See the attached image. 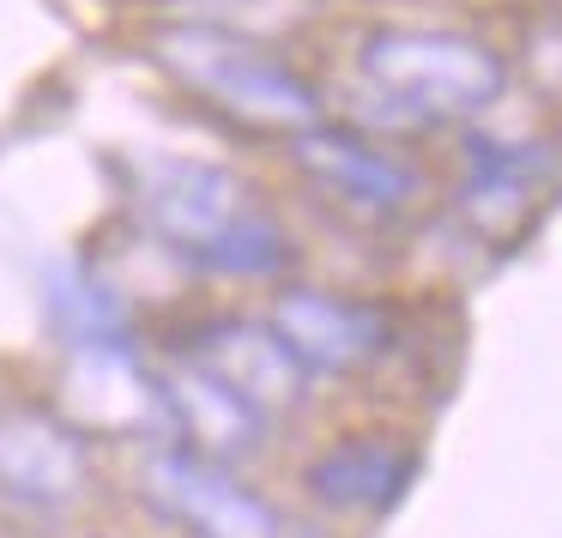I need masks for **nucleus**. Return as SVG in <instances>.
<instances>
[{
    "instance_id": "nucleus-13",
    "label": "nucleus",
    "mask_w": 562,
    "mask_h": 538,
    "mask_svg": "<svg viewBox=\"0 0 562 538\" xmlns=\"http://www.w3.org/2000/svg\"><path fill=\"white\" fill-rule=\"evenodd\" d=\"M49 315L61 321L67 351H86V345H134L127 303L91 267H74V260L49 272Z\"/></svg>"
},
{
    "instance_id": "nucleus-7",
    "label": "nucleus",
    "mask_w": 562,
    "mask_h": 538,
    "mask_svg": "<svg viewBox=\"0 0 562 538\" xmlns=\"http://www.w3.org/2000/svg\"><path fill=\"white\" fill-rule=\"evenodd\" d=\"M417 448L393 429H345L303 460V496L339 520H381L405 502Z\"/></svg>"
},
{
    "instance_id": "nucleus-5",
    "label": "nucleus",
    "mask_w": 562,
    "mask_h": 538,
    "mask_svg": "<svg viewBox=\"0 0 562 538\" xmlns=\"http://www.w3.org/2000/svg\"><path fill=\"white\" fill-rule=\"evenodd\" d=\"M267 327L284 339V351L303 363L308 381L321 376H369L400 351V321L393 309L369 296H339L327 284H284L267 309Z\"/></svg>"
},
{
    "instance_id": "nucleus-10",
    "label": "nucleus",
    "mask_w": 562,
    "mask_h": 538,
    "mask_svg": "<svg viewBox=\"0 0 562 538\" xmlns=\"http://www.w3.org/2000/svg\"><path fill=\"white\" fill-rule=\"evenodd\" d=\"M291 164L315 188L339 194L351 212H363V218H400V212H412L424 200V176L405 158L381 152L375 139L351 134V127L315 122L303 134H291Z\"/></svg>"
},
{
    "instance_id": "nucleus-6",
    "label": "nucleus",
    "mask_w": 562,
    "mask_h": 538,
    "mask_svg": "<svg viewBox=\"0 0 562 538\" xmlns=\"http://www.w3.org/2000/svg\"><path fill=\"white\" fill-rule=\"evenodd\" d=\"M91 496V436L55 405H0V502L19 514H67Z\"/></svg>"
},
{
    "instance_id": "nucleus-2",
    "label": "nucleus",
    "mask_w": 562,
    "mask_h": 538,
    "mask_svg": "<svg viewBox=\"0 0 562 538\" xmlns=\"http://www.w3.org/2000/svg\"><path fill=\"white\" fill-rule=\"evenodd\" d=\"M151 55L176 86L206 98L231 122L267 127V134H303L321 122V91L267 43L231 25H164L151 37Z\"/></svg>"
},
{
    "instance_id": "nucleus-11",
    "label": "nucleus",
    "mask_w": 562,
    "mask_h": 538,
    "mask_svg": "<svg viewBox=\"0 0 562 538\" xmlns=\"http://www.w3.org/2000/svg\"><path fill=\"white\" fill-rule=\"evenodd\" d=\"M158 405H164V441L188 453H206L218 466H243L267 448L272 424L243 405L218 376H206L200 363L176 357L170 369H158Z\"/></svg>"
},
{
    "instance_id": "nucleus-9",
    "label": "nucleus",
    "mask_w": 562,
    "mask_h": 538,
    "mask_svg": "<svg viewBox=\"0 0 562 538\" xmlns=\"http://www.w3.org/2000/svg\"><path fill=\"white\" fill-rule=\"evenodd\" d=\"M74 429L127 441H164V405H158V369L139 363L134 345H86L67 351V400L55 405Z\"/></svg>"
},
{
    "instance_id": "nucleus-14",
    "label": "nucleus",
    "mask_w": 562,
    "mask_h": 538,
    "mask_svg": "<svg viewBox=\"0 0 562 538\" xmlns=\"http://www.w3.org/2000/svg\"><path fill=\"white\" fill-rule=\"evenodd\" d=\"M520 61H526V74L538 79V91L562 98V13H557V7H550L544 19H532V25H526Z\"/></svg>"
},
{
    "instance_id": "nucleus-8",
    "label": "nucleus",
    "mask_w": 562,
    "mask_h": 538,
    "mask_svg": "<svg viewBox=\"0 0 562 538\" xmlns=\"http://www.w3.org/2000/svg\"><path fill=\"white\" fill-rule=\"evenodd\" d=\"M188 363H200L206 376H218L224 388L236 393L243 405H255L272 429L284 417H296L308 405V388L315 381L303 376L284 339L267 327V321H248V315H224V321H206L194 327V345H188Z\"/></svg>"
},
{
    "instance_id": "nucleus-4",
    "label": "nucleus",
    "mask_w": 562,
    "mask_h": 538,
    "mask_svg": "<svg viewBox=\"0 0 562 538\" xmlns=\"http://www.w3.org/2000/svg\"><path fill=\"white\" fill-rule=\"evenodd\" d=\"M139 502L188 538H291L279 502H267L236 466L188 453L176 441H146L139 453Z\"/></svg>"
},
{
    "instance_id": "nucleus-3",
    "label": "nucleus",
    "mask_w": 562,
    "mask_h": 538,
    "mask_svg": "<svg viewBox=\"0 0 562 538\" xmlns=\"http://www.w3.org/2000/svg\"><path fill=\"white\" fill-rule=\"evenodd\" d=\"M357 74L381 103H400V122H465L508 91V61L465 31L381 25L357 43Z\"/></svg>"
},
{
    "instance_id": "nucleus-1",
    "label": "nucleus",
    "mask_w": 562,
    "mask_h": 538,
    "mask_svg": "<svg viewBox=\"0 0 562 538\" xmlns=\"http://www.w3.org/2000/svg\"><path fill=\"white\" fill-rule=\"evenodd\" d=\"M139 218L188 267L218 279H284L296 243L255 200L236 170L206 158H146L139 164Z\"/></svg>"
},
{
    "instance_id": "nucleus-12",
    "label": "nucleus",
    "mask_w": 562,
    "mask_h": 538,
    "mask_svg": "<svg viewBox=\"0 0 562 538\" xmlns=\"http://www.w3.org/2000/svg\"><path fill=\"white\" fill-rule=\"evenodd\" d=\"M550 170V158H526L520 146H490L472 139V182H465V212L490 231H514L520 212H532L538 176Z\"/></svg>"
}]
</instances>
